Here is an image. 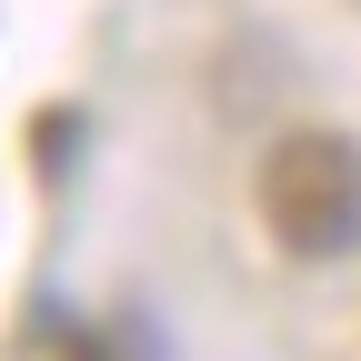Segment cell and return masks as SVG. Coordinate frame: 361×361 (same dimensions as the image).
<instances>
[{
	"label": "cell",
	"instance_id": "1",
	"mask_svg": "<svg viewBox=\"0 0 361 361\" xmlns=\"http://www.w3.org/2000/svg\"><path fill=\"white\" fill-rule=\"evenodd\" d=\"M261 231L291 261H351L361 251V141L291 130L261 151Z\"/></svg>",
	"mask_w": 361,
	"mask_h": 361
}]
</instances>
